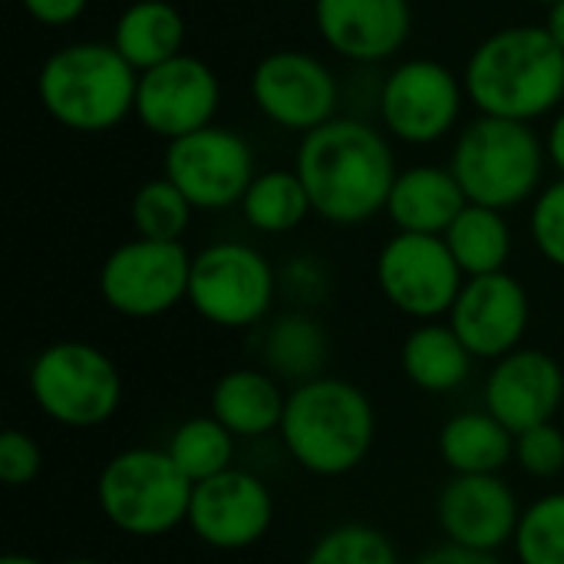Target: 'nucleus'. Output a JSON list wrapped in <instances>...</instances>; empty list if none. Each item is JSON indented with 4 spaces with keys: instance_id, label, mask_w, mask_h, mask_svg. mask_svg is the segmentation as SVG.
I'll list each match as a JSON object with an SVG mask.
<instances>
[{
    "instance_id": "20",
    "label": "nucleus",
    "mask_w": 564,
    "mask_h": 564,
    "mask_svg": "<svg viewBox=\"0 0 564 564\" xmlns=\"http://www.w3.org/2000/svg\"><path fill=\"white\" fill-rule=\"evenodd\" d=\"M469 205L449 165H413L393 182L387 215L406 235H446L459 212Z\"/></svg>"
},
{
    "instance_id": "33",
    "label": "nucleus",
    "mask_w": 564,
    "mask_h": 564,
    "mask_svg": "<svg viewBox=\"0 0 564 564\" xmlns=\"http://www.w3.org/2000/svg\"><path fill=\"white\" fill-rule=\"evenodd\" d=\"M516 463L532 479H558L564 473V433L555 423H542L519 433Z\"/></svg>"
},
{
    "instance_id": "19",
    "label": "nucleus",
    "mask_w": 564,
    "mask_h": 564,
    "mask_svg": "<svg viewBox=\"0 0 564 564\" xmlns=\"http://www.w3.org/2000/svg\"><path fill=\"white\" fill-rule=\"evenodd\" d=\"M314 23L337 56L380 63L410 40L413 7L410 0H314Z\"/></svg>"
},
{
    "instance_id": "39",
    "label": "nucleus",
    "mask_w": 564,
    "mask_h": 564,
    "mask_svg": "<svg viewBox=\"0 0 564 564\" xmlns=\"http://www.w3.org/2000/svg\"><path fill=\"white\" fill-rule=\"evenodd\" d=\"M0 564H43L40 558H33V555H20V552H13V555H3V562Z\"/></svg>"
},
{
    "instance_id": "29",
    "label": "nucleus",
    "mask_w": 564,
    "mask_h": 564,
    "mask_svg": "<svg viewBox=\"0 0 564 564\" xmlns=\"http://www.w3.org/2000/svg\"><path fill=\"white\" fill-rule=\"evenodd\" d=\"M192 212H195L192 202L165 175L142 182L129 205L135 238H152V241H182V235L192 225Z\"/></svg>"
},
{
    "instance_id": "32",
    "label": "nucleus",
    "mask_w": 564,
    "mask_h": 564,
    "mask_svg": "<svg viewBox=\"0 0 564 564\" xmlns=\"http://www.w3.org/2000/svg\"><path fill=\"white\" fill-rule=\"evenodd\" d=\"M529 231L539 248V254L564 271V178L545 185L529 215Z\"/></svg>"
},
{
    "instance_id": "22",
    "label": "nucleus",
    "mask_w": 564,
    "mask_h": 564,
    "mask_svg": "<svg viewBox=\"0 0 564 564\" xmlns=\"http://www.w3.org/2000/svg\"><path fill=\"white\" fill-rule=\"evenodd\" d=\"M185 17L169 0H132L112 26V46L135 69H155L185 53Z\"/></svg>"
},
{
    "instance_id": "17",
    "label": "nucleus",
    "mask_w": 564,
    "mask_h": 564,
    "mask_svg": "<svg viewBox=\"0 0 564 564\" xmlns=\"http://www.w3.org/2000/svg\"><path fill=\"white\" fill-rule=\"evenodd\" d=\"M436 519L449 545L496 555L516 542L522 509L502 476H453L436 499Z\"/></svg>"
},
{
    "instance_id": "5",
    "label": "nucleus",
    "mask_w": 564,
    "mask_h": 564,
    "mask_svg": "<svg viewBox=\"0 0 564 564\" xmlns=\"http://www.w3.org/2000/svg\"><path fill=\"white\" fill-rule=\"evenodd\" d=\"M545 142L529 122L476 116L453 145L449 169L473 205L509 212L542 192Z\"/></svg>"
},
{
    "instance_id": "9",
    "label": "nucleus",
    "mask_w": 564,
    "mask_h": 564,
    "mask_svg": "<svg viewBox=\"0 0 564 564\" xmlns=\"http://www.w3.org/2000/svg\"><path fill=\"white\" fill-rule=\"evenodd\" d=\"M192 254L182 241L132 238L122 241L99 268L102 301L132 321H152L188 301Z\"/></svg>"
},
{
    "instance_id": "15",
    "label": "nucleus",
    "mask_w": 564,
    "mask_h": 564,
    "mask_svg": "<svg viewBox=\"0 0 564 564\" xmlns=\"http://www.w3.org/2000/svg\"><path fill=\"white\" fill-rule=\"evenodd\" d=\"M192 535L215 552L254 549L274 525V496L248 469H228L192 489Z\"/></svg>"
},
{
    "instance_id": "8",
    "label": "nucleus",
    "mask_w": 564,
    "mask_h": 564,
    "mask_svg": "<svg viewBox=\"0 0 564 564\" xmlns=\"http://www.w3.org/2000/svg\"><path fill=\"white\" fill-rule=\"evenodd\" d=\"M274 294L278 274L271 261L251 245L215 241L192 254L188 304L212 327H254L271 311Z\"/></svg>"
},
{
    "instance_id": "3",
    "label": "nucleus",
    "mask_w": 564,
    "mask_h": 564,
    "mask_svg": "<svg viewBox=\"0 0 564 564\" xmlns=\"http://www.w3.org/2000/svg\"><path fill=\"white\" fill-rule=\"evenodd\" d=\"M278 433L301 469L321 479H337L354 473L370 456L377 440V413L357 383L317 377L288 393Z\"/></svg>"
},
{
    "instance_id": "23",
    "label": "nucleus",
    "mask_w": 564,
    "mask_h": 564,
    "mask_svg": "<svg viewBox=\"0 0 564 564\" xmlns=\"http://www.w3.org/2000/svg\"><path fill=\"white\" fill-rule=\"evenodd\" d=\"M440 459L453 476H499L516 463V433L489 410H466L443 423Z\"/></svg>"
},
{
    "instance_id": "1",
    "label": "nucleus",
    "mask_w": 564,
    "mask_h": 564,
    "mask_svg": "<svg viewBox=\"0 0 564 564\" xmlns=\"http://www.w3.org/2000/svg\"><path fill=\"white\" fill-rule=\"evenodd\" d=\"M294 172L311 195L314 215L340 228L387 212L400 175L390 139L350 116H334L307 132L297 145Z\"/></svg>"
},
{
    "instance_id": "16",
    "label": "nucleus",
    "mask_w": 564,
    "mask_h": 564,
    "mask_svg": "<svg viewBox=\"0 0 564 564\" xmlns=\"http://www.w3.org/2000/svg\"><path fill=\"white\" fill-rule=\"evenodd\" d=\"M532 304L529 291L509 271L466 278L453 311L449 327L469 347L476 360H502L506 354L522 347L529 330Z\"/></svg>"
},
{
    "instance_id": "41",
    "label": "nucleus",
    "mask_w": 564,
    "mask_h": 564,
    "mask_svg": "<svg viewBox=\"0 0 564 564\" xmlns=\"http://www.w3.org/2000/svg\"><path fill=\"white\" fill-rule=\"evenodd\" d=\"M532 3H542V7H545V10H549V7H555V3H558V0H532Z\"/></svg>"
},
{
    "instance_id": "2",
    "label": "nucleus",
    "mask_w": 564,
    "mask_h": 564,
    "mask_svg": "<svg viewBox=\"0 0 564 564\" xmlns=\"http://www.w3.org/2000/svg\"><path fill=\"white\" fill-rule=\"evenodd\" d=\"M463 83L479 116L532 126L564 102V50L545 23H512L469 53Z\"/></svg>"
},
{
    "instance_id": "7",
    "label": "nucleus",
    "mask_w": 564,
    "mask_h": 564,
    "mask_svg": "<svg viewBox=\"0 0 564 564\" xmlns=\"http://www.w3.org/2000/svg\"><path fill=\"white\" fill-rule=\"evenodd\" d=\"M30 397L46 420L69 430H93L119 413L122 377L99 347L59 340L43 347L30 364Z\"/></svg>"
},
{
    "instance_id": "10",
    "label": "nucleus",
    "mask_w": 564,
    "mask_h": 564,
    "mask_svg": "<svg viewBox=\"0 0 564 564\" xmlns=\"http://www.w3.org/2000/svg\"><path fill=\"white\" fill-rule=\"evenodd\" d=\"M466 99L463 76L440 59L413 56L387 73L380 86V122L397 142L433 145L456 129Z\"/></svg>"
},
{
    "instance_id": "37",
    "label": "nucleus",
    "mask_w": 564,
    "mask_h": 564,
    "mask_svg": "<svg viewBox=\"0 0 564 564\" xmlns=\"http://www.w3.org/2000/svg\"><path fill=\"white\" fill-rule=\"evenodd\" d=\"M545 155L549 162L558 169V175L564 178V109L555 112L552 126H549V135H545Z\"/></svg>"
},
{
    "instance_id": "27",
    "label": "nucleus",
    "mask_w": 564,
    "mask_h": 564,
    "mask_svg": "<svg viewBox=\"0 0 564 564\" xmlns=\"http://www.w3.org/2000/svg\"><path fill=\"white\" fill-rule=\"evenodd\" d=\"M261 357L268 364V373L281 380H294V387L317 380L324 377L321 367L327 360L324 327L307 314H284L268 327Z\"/></svg>"
},
{
    "instance_id": "34",
    "label": "nucleus",
    "mask_w": 564,
    "mask_h": 564,
    "mask_svg": "<svg viewBox=\"0 0 564 564\" xmlns=\"http://www.w3.org/2000/svg\"><path fill=\"white\" fill-rule=\"evenodd\" d=\"M43 466V453L40 446L20 433V430H3L0 433V482L10 489L30 486L40 476Z\"/></svg>"
},
{
    "instance_id": "36",
    "label": "nucleus",
    "mask_w": 564,
    "mask_h": 564,
    "mask_svg": "<svg viewBox=\"0 0 564 564\" xmlns=\"http://www.w3.org/2000/svg\"><path fill=\"white\" fill-rule=\"evenodd\" d=\"M413 564H502L496 555H482V552H469V549H459V545H440V549H430L426 555H420Z\"/></svg>"
},
{
    "instance_id": "14",
    "label": "nucleus",
    "mask_w": 564,
    "mask_h": 564,
    "mask_svg": "<svg viewBox=\"0 0 564 564\" xmlns=\"http://www.w3.org/2000/svg\"><path fill=\"white\" fill-rule=\"evenodd\" d=\"M218 106H221L218 73L205 59L182 53L155 69L139 73L132 116L142 122L145 132L175 142L182 135L212 126Z\"/></svg>"
},
{
    "instance_id": "26",
    "label": "nucleus",
    "mask_w": 564,
    "mask_h": 564,
    "mask_svg": "<svg viewBox=\"0 0 564 564\" xmlns=\"http://www.w3.org/2000/svg\"><path fill=\"white\" fill-rule=\"evenodd\" d=\"M245 221L261 235H288L314 215L311 195L294 169H268L258 172L241 198Z\"/></svg>"
},
{
    "instance_id": "12",
    "label": "nucleus",
    "mask_w": 564,
    "mask_h": 564,
    "mask_svg": "<svg viewBox=\"0 0 564 564\" xmlns=\"http://www.w3.org/2000/svg\"><path fill=\"white\" fill-rule=\"evenodd\" d=\"M162 169L195 212H225L241 205L248 185L258 175L248 139L215 122L169 142Z\"/></svg>"
},
{
    "instance_id": "40",
    "label": "nucleus",
    "mask_w": 564,
    "mask_h": 564,
    "mask_svg": "<svg viewBox=\"0 0 564 564\" xmlns=\"http://www.w3.org/2000/svg\"><path fill=\"white\" fill-rule=\"evenodd\" d=\"M63 564H106V562H96V558H69V562Z\"/></svg>"
},
{
    "instance_id": "31",
    "label": "nucleus",
    "mask_w": 564,
    "mask_h": 564,
    "mask_svg": "<svg viewBox=\"0 0 564 564\" xmlns=\"http://www.w3.org/2000/svg\"><path fill=\"white\" fill-rule=\"evenodd\" d=\"M304 564H400V552L380 529L347 522L324 532Z\"/></svg>"
},
{
    "instance_id": "28",
    "label": "nucleus",
    "mask_w": 564,
    "mask_h": 564,
    "mask_svg": "<svg viewBox=\"0 0 564 564\" xmlns=\"http://www.w3.org/2000/svg\"><path fill=\"white\" fill-rule=\"evenodd\" d=\"M235 443H238V436L228 433L208 413V416H192L182 426H175L165 453L182 469V476L192 486H198L205 479H215V476L235 469Z\"/></svg>"
},
{
    "instance_id": "13",
    "label": "nucleus",
    "mask_w": 564,
    "mask_h": 564,
    "mask_svg": "<svg viewBox=\"0 0 564 564\" xmlns=\"http://www.w3.org/2000/svg\"><path fill=\"white\" fill-rule=\"evenodd\" d=\"M254 109L288 132H314L337 116L340 86L324 59L307 50H271L251 69Z\"/></svg>"
},
{
    "instance_id": "30",
    "label": "nucleus",
    "mask_w": 564,
    "mask_h": 564,
    "mask_svg": "<svg viewBox=\"0 0 564 564\" xmlns=\"http://www.w3.org/2000/svg\"><path fill=\"white\" fill-rule=\"evenodd\" d=\"M512 552L519 564H564V492H549L522 509Z\"/></svg>"
},
{
    "instance_id": "38",
    "label": "nucleus",
    "mask_w": 564,
    "mask_h": 564,
    "mask_svg": "<svg viewBox=\"0 0 564 564\" xmlns=\"http://www.w3.org/2000/svg\"><path fill=\"white\" fill-rule=\"evenodd\" d=\"M545 30L555 36V43L564 50V0H558L555 7H549V13H545Z\"/></svg>"
},
{
    "instance_id": "18",
    "label": "nucleus",
    "mask_w": 564,
    "mask_h": 564,
    "mask_svg": "<svg viewBox=\"0 0 564 564\" xmlns=\"http://www.w3.org/2000/svg\"><path fill=\"white\" fill-rule=\"evenodd\" d=\"M486 410L516 436L552 423L564 400V370L539 347H519L496 360L486 380Z\"/></svg>"
},
{
    "instance_id": "11",
    "label": "nucleus",
    "mask_w": 564,
    "mask_h": 564,
    "mask_svg": "<svg viewBox=\"0 0 564 564\" xmlns=\"http://www.w3.org/2000/svg\"><path fill=\"white\" fill-rule=\"evenodd\" d=\"M377 284L390 307L430 324L449 317L466 274L456 264L446 238L397 231L377 254Z\"/></svg>"
},
{
    "instance_id": "35",
    "label": "nucleus",
    "mask_w": 564,
    "mask_h": 564,
    "mask_svg": "<svg viewBox=\"0 0 564 564\" xmlns=\"http://www.w3.org/2000/svg\"><path fill=\"white\" fill-rule=\"evenodd\" d=\"M20 3L26 17H33L40 26H69L89 7V0H20Z\"/></svg>"
},
{
    "instance_id": "25",
    "label": "nucleus",
    "mask_w": 564,
    "mask_h": 564,
    "mask_svg": "<svg viewBox=\"0 0 564 564\" xmlns=\"http://www.w3.org/2000/svg\"><path fill=\"white\" fill-rule=\"evenodd\" d=\"M443 238L466 278L499 274L512 258V228L506 221V212L486 205L469 202Z\"/></svg>"
},
{
    "instance_id": "24",
    "label": "nucleus",
    "mask_w": 564,
    "mask_h": 564,
    "mask_svg": "<svg viewBox=\"0 0 564 564\" xmlns=\"http://www.w3.org/2000/svg\"><path fill=\"white\" fill-rule=\"evenodd\" d=\"M473 354L449 324H420L400 350L406 380L423 393H453L473 373Z\"/></svg>"
},
{
    "instance_id": "21",
    "label": "nucleus",
    "mask_w": 564,
    "mask_h": 564,
    "mask_svg": "<svg viewBox=\"0 0 564 564\" xmlns=\"http://www.w3.org/2000/svg\"><path fill=\"white\" fill-rule=\"evenodd\" d=\"M288 393L278 377L258 367H238L212 387V416L238 440H258L281 430Z\"/></svg>"
},
{
    "instance_id": "4",
    "label": "nucleus",
    "mask_w": 564,
    "mask_h": 564,
    "mask_svg": "<svg viewBox=\"0 0 564 564\" xmlns=\"http://www.w3.org/2000/svg\"><path fill=\"white\" fill-rule=\"evenodd\" d=\"M139 73L112 43L79 40L53 50L36 73V99L43 112L83 135L112 132L135 112Z\"/></svg>"
},
{
    "instance_id": "6",
    "label": "nucleus",
    "mask_w": 564,
    "mask_h": 564,
    "mask_svg": "<svg viewBox=\"0 0 564 564\" xmlns=\"http://www.w3.org/2000/svg\"><path fill=\"white\" fill-rule=\"evenodd\" d=\"M192 482L165 449L132 446L116 453L99 479L96 502L112 529L132 539H162L188 522Z\"/></svg>"
}]
</instances>
